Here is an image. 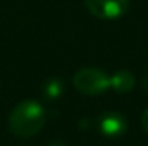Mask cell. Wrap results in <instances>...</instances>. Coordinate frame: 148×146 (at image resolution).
Masks as SVG:
<instances>
[{
	"mask_svg": "<svg viewBox=\"0 0 148 146\" xmlns=\"http://www.w3.org/2000/svg\"><path fill=\"white\" fill-rule=\"evenodd\" d=\"M46 121V110L40 102L25 99L19 102L10 113L8 126L17 138H30L41 130Z\"/></svg>",
	"mask_w": 148,
	"mask_h": 146,
	"instance_id": "1",
	"label": "cell"
},
{
	"mask_svg": "<svg viewBox=\"0 0 148 146\" xmlns=\"http://www.w3.org/2000/svg\"><path fill=\"white\" fill-rule=\"evenodd\" d=\"M74 88L82 94H101L110 88V77L96 68H84L74 74Z\"/></svg>",
	"mask_w": 148,
	"mask_h": 146,
	"instance_id": "2",
	"label": "cell"
},
{
	"mask_svg": "<svg viewBox=\"0 0 148 146\" xmlns=\"http://www.w3.org/2000/svg\"><path fill=\"white\" fill-rule=\"evenodd\" d=\"M85 6L96 17L117 19L128 11L129 0H85Z\"/></svg>",
	"mask_w": 148,
	"mask_h": 146,
	"instance_id": "3",
	"label": "cell"
},
{
	"mask_svg": "<svg viewBox=\"0 0 148 146\" xmlns=\"http://www.w3.org/2000/svg\"><path fill=\"white\" fill-rule=\"evenodd\" d=\"M126 126H128L126 118L120 112H107L99 120V129L103 132V135L109 138L121 137L126 132Z\"/></svg>",
	"mask_w": 148,
	"mask_h": 146,
	"instance_id": "4",
	"label": "cell"
},
{
	"mask_svg": "<svg viewBox=\"0 0 148 146\" xmlns=\"http://www.w3.org/2000/svg\"><path fill=\"white\" fill-rule=\"evenodd\" d=\"M136 85V77L132 75V72L129 71H117L114 75L110 77V86L114 91L117 93H128L131 91Z\"/></svg>",
	"mask_w": 148,
	"mask_h": 146,
	"instance_id": "5",
	"label": "cell"
},
{
	"mask_svg": "<svg viewBox=\"0 0 148 146\" xmlns=\"http://www.w3.org/2000/svg\"><path fill=\"white\" fill-rule=\"evenodd\" d=\"M63 91V83L57 80V79H52V80L47 82V85H46L44 88V94L47 97H51V99H55V97H58L62 94Z\"/></svg>",
	"mask_w": 148,
	"mask_h": 146,
	"instance_id": "6",
	"label": "cell"
},
{
	"mask_svg": "<svg viewBox=\"0 0 148 146\" xmlns=\"http://www.w3.org/2000/svg\"><path fill=\"white\" fill-rule=\"evenodd\" d=\"M142 126H143V129H145L147 134H148V109L142 115Z\"/></svg>",
	"mask_w": 148,
	"mask_h": 146,
	"instance_id": "7",
	"label": "cell"
},
{
	"mask_svg": "<svg viewBox=\"0 0 148 146\" xmlns=\"http://www.w3.org/2000/svg\"><path fill=\"white\" fill-rule=\"evenodd\" d=\"M143 88L148 91V79H145V80H143Z\"/></svg>",
	"mask_w": 148,
	"mask_h": 146,
	"instance_id": "8",
	"label": "cell"
}]
</instances>
